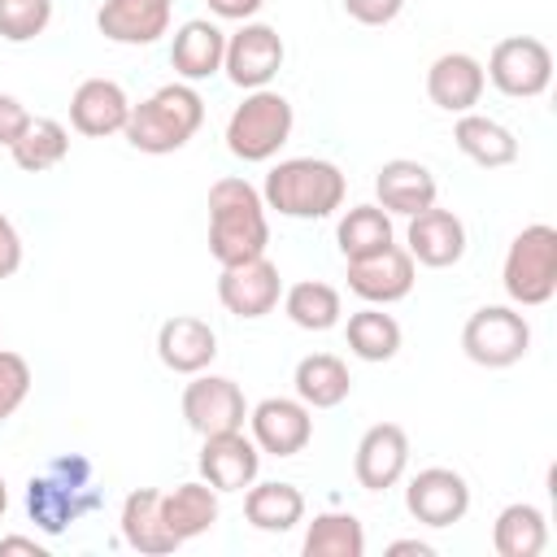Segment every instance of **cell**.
Returning <instances> with one entry per match:
<instances>
[{
  "instance_id": "cell-1",
  "label": "cell",
  "mask_w": 557,
  "mask_h": 557,
  "mask_svg": "<svg viewBox=\"0 0 557 557\" xmlns=\"http://www.w3.org/2000/svg\"><path fill=\"white\" fill-rule=\"evenodd\" d=\"M104 492L96 487V466L83 453H61L48 457L30 479H26V513L44 535L70 531L78 518L96 513Z\"/></svg>"
},
{
  "instance_id": "cell-2",
  "label": "cell",
  "mask_w": 557,
  "mask_h": 557,
  "mask_svg": "<svg viewBox=\"0 0 557 557\" xmlns=\"http://www.w3.org/2000/svg\"><path fill=\"white\" fill-rule=\"evenodd\" d=\"M270 248V218L265 200L248 178H218L209 187V252L218 265H239L265 257Z\"/></svg>"
},
{
  "instance_id": "cell-3",
  "label": "cell",
  "mask_w": 557,
  "mask_h": 557,
  "mask_svg": "<svg viewBox=\"0 0 557 557\" xmlns=\"http://www.w3.org/2000/svg\"><path fill=\"white\" fill-rule=\"evenodd\" d=\"M344 196H348V178L326 157H287L265 174V187H261L265 209L296 222L331 218L335 209H344Z\"/></svg>"
},
{
  "instance_id": "cell-4",
  "label": "cell",
  "mask_w": 557,
  "mask_h": 557,
  "mask_svg": "<svg viewBox=\"0 0 557 557\" xmlns=\"http://www.w3.org/2000/svg\"><path fill=\"white\" fill-rule=\"evenodd\" d=\"M200 122H205V100H200L196 83L174 78V83L157 87L152 96H144L139 104H131L122 135L135 152L165 157V152H178L183 144H191Z\"/></svg>"
},
{
  "instance_id": "cell-5",
  "label": "cell",
  "mask_w": 557,
  "mask_h": 557,
  "mask_svg": "<svg viewBox=\"0 0 557 557\" xmlns=\"http://www.w3.org/2000/svg\"><path fill=\"white\" fill-rule=\"evenodd\" d=\"M292 126H296V109L283 91H274V87L244 91V100L226 117V152L248 165L274 161L278 148L292 139Z\"/></svg>"
},
{
  "instance_id": "cell-6",
  "label": "cell",
  "mask_w": 557,
  "mask_h": 557,
  "mask_svg": "<svg viewBox=\"0 0 557 557\" xmlns=\"http://www.w3.org/2000/svg\"><path fill=\"white\" fill-rule=\"evenodd\" d=\"M500 287L518 309H540L557 296V231L548 222H531L509 239Z\"/></svg>"
},
{
  "instance_id": "cell-7",
  "label": "cell",
  "mask_w": 557,
  "mask_h": 557,
  "mask_svg": "<svg viewBox=\"0 0 557 557\" xmlns=\"http://www.w3.org/2000/svg\"><path fill=\"white\" fill-rule=\"evenodd\" d=\"M461 352L483 370H509L531 352V322L518 305H483L461 326Z\"/></svg>"
},
{
  "instance_id": "cell-8",
  "label": "cell",
  "mask_w": 557,
  "mask_h": 557,
  "mask_svg": "<svg viewBox=\"0 0 557 557\" xmlns=\"http://www.w3.org/2000/svg\"><path fill=\"white\" fill-rule=\"evenodd\" d=\"M487 83L509 100H535L553 83V52L535 35H505L487 52Z\"/></svg>"
},
{
  "instance_id": "cell-9",
  "label": "cell",
  "mask_w": 557,
  "mask_h": 557,
  "mask_svg": "<svg viewBox=\"0 0 557 557\" xmlns=\"http://www.w3.org/2000/svg\"><path fill=\"white\" fill-rule=\"evenodd\" d=\"M283 35L270 22H239V30L226 35V57H222V74L239 87V91H257L270 87L274 74L283 70Z\"/></svg>"
},
{
  "instance_id": "cell-10",
  "label": "cell",
  "mask_w": 557,
  "mask_h": 557,
  "mask_svg": "<svg viewBox=\"0 0 557 557\" xmlns=\"http://www.w3.org/2000/svg\"><path fill=\"white\" fill-rule=\"evenodd\" d=\"M183 418L187 426L205 440V435H222V431H244L248 422V400L239 392L235 379L226 374H191V383L183 387Z\"/></svg>"
},
{
  "instance_id": "cell-11",
  "label": "cell",
  "mask_w": 557,
  "mask_h": 557,
  "mask_svg": "<svg viewBox=\"0 0 557 557\" xmlns=\"http://www.w3.org/2000/svg\"><path fill=\"white\" fill-rule=\"evenodd\" d=\"M252 444L270 457H296L313 440V409L300 396H265L248 409Z\"/></svg>"
},
{
  "instance_id": "cell-12",
  "label": "cell",
  "mask_w": 557,
  "mask_h": 557,
  "mask_svg": "<svg viewBox=\"0 0 557 557\" xmlns=\"http://www.w3.org/2000/svg\"><path fill=\"white\" fill-rule=\"evenodd\" d=\"M405 509L422 527H453L470 513V483L453 466H426L405 487Z\"/></svg>"
},
{
  "instance_id": "cell-13",
  "label": "cell",
  "mask_w": 557,
  "mask_h": 557,
  "mask_svg": "<svg viewBox=\"0 0 557 557\" xmlns=\"http://www.w3.org/2000/svg\"><path fill=\"white\" fill-rule=\"evenodd\" d=\"M218 300L226 313L235 318H265L278 309L283 300V278H278V265L270 257H252V261H239V265H222L218 274Z\"/></svg>"
},
{
  "instance_id": "cell-14",
  "label": "cell",
  "mask_w": 557,
  "mask_h": 557,
  "mask_svg": "<svg viewBox=\"0 0 557 557\" xmlns=\"http://www.w3.org/2000/svg\"><path fill=\"white\" fill-rule=\"evenodd\" d=\"M413 283H418V261L400 244H387L374 257L348 261V292L361 296L366 305H396L413 292Z\"/></svg>"
},
{
  "instance_id": "cell-15",
  "label": "cell",
  "mask_w": 557,
  "mask_h": 557,
  "mask_svg": "<svg viewBox=\"0 0 557 557\" xmlns=\"http://www.w3.org/2000/svg\"><path fill=\"white\" fill-rule=\"evenodd\" d=\"M409 470V435L400 422H374L352 453V474L366 492H387Z\"/></svg>"
},
{
  "instance_id": "cell-16",
  "label": "cell",
  "mask_w": 557,
  "mask_h": 557,
  "mask_svg": "<svg viewBox=\"0 0 557 557\" xmlns=\"http://www.w3.org/2000/svg\"><path fill=\"white\" fill-rule=\"evenodd\" d=\"M405 252L426 270H448V265H457L466 257V222L453 209L431 205V209L409 218Z\"/></svg>"
},
{
  "instance_id": "cell-17",
  "label": "cell",
  "mask_w": 557,
  "mask_h": 557,
  "mask_svg": "<svg viewBox=\"0 0 557 557\" xmlns=\"http://www.w3.org/2000/svg\"><path fill=\"white\" fill-rule=\"evenodd\" d=\"M174 0H104L96 9V30L109 44L126 48H148L170 30Z\"/></svg>"
},
{
  "instance_id": "cell-18",
  "label": "cell",
  "mask_w": 557,
  "mask_h": 557,
  "mask_svg": "<svg viewBox=\"0 0 557 557\" xmlns=\"http://www.w3.org/2000/svg\"><path fill=\"white\" fill-rule=\"evenodd\" d=\"M126 117H131V96L113 78H83L70 96V126L78 135H91V139L122 135Z\"/></svg>"
},
{
  "instance_id": "cell-19",
  "label": "cell",
  "mask_w": 557,
  "mask_h": 557,
  "mask_svg": "<svg viewBox=\"0 0 557 557\" xmlns=\"http://www.w3.org/2000/svg\"><path fill=\"white\" fill-rule=\"evenodd\" d=\"M261 470V448L244 431L205 435L200 444V479L218 492H244Z\"/></svg>"
},
{
  "instance_id": "cell-20",
  "label": "cell",
  "mask_w": 557,
  "mask_h": 557,
  "mask_svg": "<svg viewBox=\"0 0 557 557\" xmlns=\"http://www.w3.org/2000/svg\"><path fill=\"white\" fill-rule=\"evenodd\" d=\"M157 357H161L165 370L191 379V374H200V370L213 366V357H218V331L205 318L174 313L157 331Z\"/></svg>"
},
{
  "instance_id": "cell-21",
  "label": "cell",
  "mask_w": 557,
  "mask_h": 557,
  "mask_svg": "<svg viewBox=\"0 0 557 557\" xmlns=\"http://www.w3.org/2000/svg\"><path fill=\"white\" fill-rule=\"evenodd\" d=\"M483 87H487L483 61L470 52H440L426 70V96L444 113H470L483 100Z\"/></svg>"
},
{
  "instance_id": "cell-22",
  "label": "cell",
  "mask_w": 557,
  "mask_h": 557,
  "mask_svg": "<svg viewBox=\"0 0 557 557\" xmlns=\"http://www.w3.org/2000/svg\"><path fill=\"white\" fill-rule=\"evenodd\" d=\"M374 196H379V209L400 213V218H413V213H422V209L435 205L440 183H435V174H431L422 161H413V157H392V161H383L379 174H374Z\"/></svg>"
},
{
  "instance_id": "cell-23",
  "label": "cell",
  "mask_w": 557,
  "mask_h": 557,
  "mask_svg": "<svg viewBox=\"0 0 557 557\" xmlns=\"http://www.w3.org/2000/svg\"><path fill=\"white\" fill-rule=\"evenodd\" d=\"M222 57H226V30L209 17H191L174 30L170 44V65L183 83H205L213 74H222Z\"/></svg>"
},
{
  "instance_id": "cell-24",
  "label": "cell",
  "mask_w": 557,
  "mask_h": 557,
  "mask_svg": "<svg viewBox=\"0 0 557 557\" xmlns=\"http://www.w3.org/2000/svg\"><path fill=\"white\" fill-rule=\"evenodd\" d=\"M117 527H122L126 548H135V553H144V557H165V553L178 548L174 531L165 527L161 492H157V487H135V492H126L122 513H117Z\"/></svg>"
},
{
  "instance_id": "cell-25",
  "label": "cell",
  "mask_w": 557,
  "mask_h": 557,
  "mask_svg": "<svg viewBox=\"0 0 557 557\" xmlns=\"http://www.w3.org/2000/svg\"><path fill=\"white\" fill-rule=\"evenodd\" d=\"M453 144L461 148V157H470L483 170H500V165H513L518 161V135L505 122H496L487 113H474V109L470 113H457Z\"/></svg>"
},
{
  "instance_id": "cell-26",
  "label": "cell",
  "mask_w": 557,
  "mask_h": 557,
  "mask_svg": "<svg viewBox=\"0 0 557 557\" xmlns=\"http://www.w3.org/2000/svg\"><path fill=\"white\" fill-rule=\"evenodd\" d=\"M244 518L257 527V531H270V535H283L292 527L305 522V492L296 483H278V479H265V483H248L244 487Z\"/></svg>"
},
{
  "instance_id": "cell-27",
  "label": "cell",
  "mask_w": 557,
  "mask_h": 557,
  "mask_svg": "<svg viewBox=\"0 0 557 557\" xmlns=\"http://www.w3.org/2000/svg\"><path fill=\"white\" fill-rule=\"evenodd\" d=\"M161 513H165V527L174 531V540L187 544L218 522V513H222L218 487H209L205 479H187L174 492H161Z\"/></svg>"
},
{
  "instance_id": "cell-28",
  "label": "cell",
  "mask_w": 557,
  "mask_h": 557,
  "mask_svg": "<svg viewBox=\"0 0 557 557\" xmlns=\"http://www.w3.org/2000/svg\"><path fill=\"white\" fill-rule=\"evenodd\" d=\"M292 387H296V396H300L309 409H335V405L348 400L352 374H348V366H344L335 352H309V357L296 361Z\"/></svg>"
},
{
  "instance_id": "cell-29",
  "label": "cell",
  "mask_w": 557,
  "mask_h": 557,
  "mask_svg": "<svg viewBox=\"0 0 557 557\" xmlns=\"http://www.w3.org/2000/svg\"><path fill=\"white\" fill-rule=\"evenodd\" d=\"M548 544V518L531 500H513L492 522V548L500 557H540Z\"/></svg>"
},
{
  "instance_id": "cell-30",
  "label": "cell",
  "mask_w": 557,
  "mask_h": 557,
  "mask_svg": "<svg viewBox=\"0 0 557 557\" xmlns=\"http://www.w3.org/2000/svg\"><path fill=\"white\" fill-rule=\"evenodd\" d=\"M344 339H348V352L379 366V361H392L400 352V322L392 313H383V305H366L357 313H348V326H344Z\"/></svg>"
},
{
  "instance_id": "cell-31",
  "label": "cell",
  "mask_w": 557,
  "mask_h": 557,
  "mask_svg": "<svg viewBox=\"0 0 557 557\" xmlns=\"http://www.w3.org/2000/svg\"><path fill=\"white\" fill-rule=\"evenodd\" d=\"M335 244L344 252V261H357V257H374L383 252L387 244H396V231H392V213L379 209V205H352L339 226H335Z\"/></svg>"
},
{
  "instance_id": "cell-32",
  "label": "cell",
  "mask_w": 557,
  "mask_h": 557,
  "mask_svg": "<svg viewBox=\"0 0 557 557\" xmlns=\"http://www.w3.org/2000/svg\"><path fill=\"white\" fill-rule=\"evenodd\" d=\"M9 152H13V165H17V170L44 174V170H52V165L65 161V152H70V131H65L57 117H30L26 131L9 144Z\"/></svg>"
},
{
  "instance_id": "cell-33",
  "label": "cell",
  "mask_w": 557,
  "mask_h": 557,
  "mask_svg": "<svg viewBox=\"0 0 557 557\" xmlns=\"http://www.w3.org/2000/svg\"><path fill=\"white\" fill-rule=\"evenodd\" d=\"M283 313H287L300 331H331V326H339V318H344V300H339V292H335L331 283H322V278H300V283H292V287L283 292Z\"/></svg>"
},
{
  "instance_id": "cell-34",
  "label": "cell",
  "mask_w": 557,
  "mask_h": 557,
  "mask_svg": "<svg viewBox=\"0 0 557 557\" xmlns=\"http://www.w3.org/2000/svg\"><path fill=\"white\" fill-rule=\"evenodd\" d=\"M300 548H305V557H361L366 527L344 509H326V513H313Z\"/></svg>"
},
{
  "instance_id": "cell-35",
  "label": "cell",
  "mask_w": 557,
  "mask_h": 557,
  "mask_svg": "<svg viewBox=\"0 0 557 557\" xmlns=\"http://www.w3.org/2000/svg\"><path fill=\"white\" fill-rule=\"evenodd\" d=\"M48 22H52V0H0V39L9 44L39 39Z\"/></svg>"
},
{
  "instance_id": "cell-36",
  "label": "cell",
  "mask_w": 557,
  "mask_h": 557,
  "mask_svg": "<svg viewBox=\"0 0 557 557\" xmlns=\"http://www.w3.org/2000/svg\"><path fill=\"white\" fill-rule=\"evenodd\" d=\"M30 383H35L30 361L22 352H13V348H0V422H9L26 405Z\"/></svg>"
},
{
  "instance_id": "cell-37",
  "label": "cell",
  "mask_w": 557,
  "mask_h": 557,
  "mask_svg": "<svg viewBox=\"0 0 557 557\" xmlns=\"http://www.w3.org/2000/svg\"><path fill=\"white\" fill-rule=\"evenodd\" d=\"M400 9H405V0H344V13L361 26H387L400 17Z\"/></svg>"
},
{
  "instance_id": "cell-38",
  "label": "cell",
  "mask_w": 557,
  "mask_h": 557,
  "mask_svg": "<svg viewBox=\"0 0 557 557\" xmlns=\"http://www.w3.org/2000/svg\"><path fill=\"white\" fill-rule=\"evenodd\" d=\"M26 122H30V113H26V104L17 100V96H9V91H0V144L9 148L22 131H26Z\"/></svg>"
},
{
  "instance_id": "cell-39",
  "label": "cell",
  "mask_w": 557,
  "mask_h": 557,
  "mask_svg": "<svg viewBox=\"0 0 557 557\" xmlns=\"http://www.w3.org/2000/svg\"><path fill=\"white\" fill-rule=\"evenodd\" d=\"M22 265V235L9 222V213H0V278H13Z\"/></svg>"
},
{
  "instance_id": "cell-40",
  "label": "cell",
  "mask_w": 557,
  "mask_h": 557,
  "mask_svg": "<svg viewBox=\"0 0 557 557\" xmlns=\"http://www.w3.org/2000/svg\"><path fill=\"white\" fill-rule=\"evenodd\" d=\"M205 4H209V13L222 17V22H252L265 0H205Z\"/></svg>"
},
{
  "instance_id": "cell-41",
  "label": "cell",
  "mask_w": 557,
  "mask_h": 557,
  "mask_svg": "<svg viewBox=\"0 0 557 557\" xmlns=\"http://www.w3.org/2000/svg\"><path fill=\"white\" fill-rule=\"evenodd\" d=\"M0 553H30V557H48V548H44L35 535H4V540H0Z\"/></svg>"
},
{
  "instance_id": "cell-42",
  "label": "cell",
  "mask_w": 557,
  "mask_h": 557,
  "mask_svg": "<svg viewBox=\"0 0 557 557\" xmlns=\"http://www.w3.org/2000/svg\"><path fill=\"white\" fill-rule=\"evenodd\" d=\"M387 553H392V557H400V553H418V557H431L435 548H431L426 540H392V544H387Z\"/></svg>"
},
{
  "instance_id": "cell-43",
  "label": "cell",
  "mask_w": 557,
  "mask_h": 557,
  "mask_svg": "<svg viewBox=\"0 0 557 557\" xmlns=\"http://www.w3.org/2000/svg\"><path fill=\"white\" fill-rule=\"evenodd\" d=\"M4 509H9V483H4V474H0V518H4Z\"/></svg>"
}]
</instances>
